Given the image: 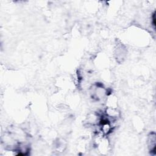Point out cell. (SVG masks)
<instances>
[{
	"label": "cell",
	"mask_w": 156,
	"mask_h": 156,
	"mask_svg": "<svg viewBox=\"0 0 156 156\" xmlns=\"http://www.w3.org/2000/svg\"><path fill=\"white\" fill-rule=\"evenodd\" d=\"M148 145L150 149V151L151 152H155V141H156V138H155V133H151L149 137H148Z\"/></svg>",
	"instance_id": "1"
}]
</instances>
